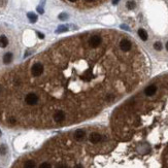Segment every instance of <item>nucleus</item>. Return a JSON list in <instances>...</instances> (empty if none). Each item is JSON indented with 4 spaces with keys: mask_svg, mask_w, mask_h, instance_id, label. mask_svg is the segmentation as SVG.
Masks as SVG:
<instances>
[{
    "mask_svg": "<svg viewBox=\"0 0 168 168\" xmlns=\"http://www.w3.org/2000/svg\"><path fill=\"white\" fill-rule=\"evenodd\" d=\"M43 70H44L43 65H42L40 62L34 63V64L32 65V67H31V73H32L33 76H35V77L40 76V75L42 74Z\"/></svg>",
    "mask_w": 168,
    "mask_h": 168,
    "instance_id": "nucleus-1",
    "label": "nucleus"
},
{
    "mask_svg": "<svg viewBox=\"0 0 168 168\" xmlns=\"http://www.w3.org/2000/svg\"><path fill=\"white\" fill-rule=\"evenodd\" d=\"M101 43H102V38H101V36H99V35H93V36H91V37L89 38V41H88L89 47L92 48V49H96V48H98V47H100Z\"/></svg>",
    "mask_w": 168,
    "mask_h": 168,
    "instance_id": "nucleus-2",
    "label": "nucleus"
},
{
    "mask_svg": "<svg viewBox=\"0 0 168 168\" xmlns=\"http://www.w3.org/2000/svg\"><path fill=\"white\" fill-rule=\"evenodd\" d=\"M120 49L122 52H124V53H127V52L131 51L132 49V42L130 41L129 39L127 38H123L120 41Z\"/></svg>",
    "mask_w": 168,
    "mask_h": 168,
    "instance_id": "nucleus-3",
    "label": "nucleus"
},
{
    "mask_svg": "<svg viewBox=\"0 0 168 168\" xmlns=\"http://www.w3.org/2000/svg\"><path fill=\"white\" fill-rule=\"evenodd\" d=\"M25 102L28 105H35L38 102V96L34 93H29L28 95H26L25 97Z\"/></svg>",
    "mask_w": 168,
    "mask_h": 168,
    "instance_id": "nucleus-4",
    "label": "nucleus"
},
{
    "mask_svg": "<svg viewBox=\"0 0 168 168\" xmlns=\"http://www.w3.org/2000/svg\"><path fill=\"white\" fill-rule=\"evenodd\" d=\"M65 118H66L65 112H63L62 111L56 112L54 113V115H53V119H54V121L56 122V123H61V122H63L65 120Z\"/></svg>",
    "mask_w": 168,
    "mask_h": 168,
    "instance_id": "nucleus-5",
    "label": "nucleus"
},
{
    "mask_svg": "<svg viewBox=\"0 0 168 168\" xmlns=\"http://www.w3.org/2000/svg\"><path fill=\"white\" fill-rule=\"evenodd\" d=\"M156 93H157V86H155V85H150L144 90V95L148 96V97L154 96Z\"/></svg>",
    "mask_w": 168,
    "mask_h": 168,
    "instance_id": "nucleus-6",
    "label": "nucleus"
},
{
    "mask_svg": "<svg viewBox=\"0 0 168 168\" xmlns=\"http://www.w3.org/2000/svg\"><path fill=\"white\" fill-rule=\"evenodd\" d=\"M102 135L101 134H99V133H96V132H94V133H92V134L90 135V137H89V140L92 142V143H99L101 140H102Z\"/></svg>",
    "mask_w": 168,
    "mask_h": 168,
    "instance_id": "nucleus-7",
    "label": "nucleus"
},
{
    "mask_svg": "<svg viewBox=\"0 0 168 168\" xmlns=\"http://www.w3.org/2000/svg\"><path fill=\"white\" fill-rule=\"evenodd\" d=\"M85 136H86V132H85L84 130H82V129L76 130V131L74 132V138H75L76 140H82Z\"/></svg>",
    "mask_w": 168,
    "mask_h": 168,
    "instance_id": "nucleus-8",
    "label": "nucleus"
},
{
    "mask_svg": "<svg viewBox=\"0 0 168 168\" xmlns=\"http://www.w3.org/2000/svg\"><path fill=\"white\" fill-rule=\"evenodd\" d=\"M138 35H139L140 39L143 40V41L148 40V32L144 30V29H139V30H138Z\"/></svg>",
    "mask_w": 168,
    "mask_h": 168,
    "instance_id": "nucleus-9",
    "label": "nucleus"
},
{
    "mask_svg": "<svg viewBox=\"0 0 168 168\" xmlns=\"http://www.w3.org/2000/svg\"><path fill=\"white\" fill-rule=\"evenodd\" d=\"M11 60H13V54L11 53H6L3 56V62L5 64H9L11 62Z\"/></svg>",
    "mask_w": 168,
    "mask_h": 168,
    "instance_id": "nucleus-10",
    "label": "nucleus"
},
{
    "mask_svg": "<svg viewBox=\"0 0 168 168\" xmlns=\"http://www.w3.org/2000/svg\"><path fill=\"white\" fill-rule=\"evenodd\" d=\"M8 44V39L6 38V36H0V47L1 48H6Z\"/></svg>",
    "mask_w": 168,
    "mask_h": 168,
    "instance_id": "nucleus-11",
    "label": "nucleus"
},
{
    "mask_svg": "<svg viewBox=\"0 0 168 168\" xmlns=\"http://www.w3.org/2000/svg\"><path fill=\"white\" fill-rule=\"evenodd\" d=\"M27 17H28V19L30 20L31 23H35V22L37 21V16H36L35 14H33V13H29V14H27Z\"/></svg>",
    "mask_w": 168,
    "mask_h": 168,
    "instance_id": "nucleus-12",
    "label": "nucleus"
},
{
    "mask_svg": "<svg viewBox=\"0 0 168 168\" xmlns=\"http://www.w3.org/2000/svg\"><path fill=\"white\" fill-rule=\"evenodd\" d=\"M24 168H35V163H34V161L29 160V161L25 162Z\"/></svg>",
    "mask_w": 168,
    "mask_h": 168,
    "instance_id": "nucleus-13",
    "label": "nucleus"
},
{
    "mask_svg": "<svg viewBox=\"0 0 168 168\" xmlns=\"http://www.w3.org/2000/svg\"><path fill=\"white\" fill-rule=\"evenodd\" d=\"M126 6H127V8H128V9L131 10V9H134V8H135L136 4H135V2H133V1H129V2H127Z\"/></svg>",
    "mask_w": 168,
    "mask_h": 168,
    "instance_id": "nucleus-14",
    "label": "nucleus"
},
{
    "mask_svg": "<svg viewBox=\"0 0 168 168\" xmlns=\"http://www.w3.org/2000/svg\"><path fill=\"white\" fill-rule=\"evenodd\" d=\"M68 30V28L66 27V26H60L59 28H58L57 29V33H62V32H66Z\"/></svg>",
    "mask_w": 168,
    "mask_h": 168,
    "instance_id": "nucleus-15",
    "label": "nucleus"
},
{
    "mask_svg": "<svg viewBox=\"0 0 168 168\" xmlns=\"http://www.w3.org/2000/svg\"><path fill=\"white\" fill-rule=\"evenodd\" d=\"M154 49H155L156 51H161V50H162V43H161L160 41L155 42V44H154Z\"/></svg>",
    "mask_w": 168,
    "mask_h": 168,
    "instance_id": "nucleus-16",
    "label": "nucleus"
},
{
    "mask_svg": "<svg viewBox=\"0 0 168 168\" xmlns=\"http://www.w3.org/2000/svg\"><path fill=\"white\" fill-rule=\"evenodd\" d=\"M6 154V147L4 146V144H1L0 146V155H5Z\"/></svg>",
    "mask_w": 168,
    "mask_h": 168,
    "instance_id": "nucleus-17",
    "label": "nucleus"
},
{
    "mask_svg": "<svg viewBox=\"0 0 168 168\" xmlns=\"http://www.w3.org/2000/svg\"><path fill=\"white\" fill-rule=\"evenodd\" d=\"M39 168H52V166H51L50 163H47V162H44V163H41V164H40Z\"/></svg>",
    "mask_w": 168,
    "mask_h": 168,
    "instance_id": "nucleus-18",
    "label": "nucleus"
},
{
    "mask_svg": "<svg viewBox=\"0 0 168 168\" xmlns=\"http://www.w3.org/2000/svg\"><path fill=\"white\" fill-rule=\"evenodd\" d=\"M68 18V15H66V14H60L59 15V19L60 20H66Z\"/></svg>",
    "mask_w": 168,
    "mask_h": 168,
    "instance_id": "nucleus-19",
    "label": "nucleus"
},
{
    "mask_svg": "<svg viewBox=\"0 0 168 168\" xmlns=\"http://www.w3.org/2000/svg\"><path fill=\"white\" fill-rule=\"evenodd\" d=\"M8 123L9 124H16V119L15 118H9L8 119Z\"/></svg>",
    "mask_w": 168,
    "mask_h": 168,
    "instance_id": "nucleus-20",
    "label": "nucleus"
},
{
    "mask_svg": "<svg viewBox=\"0 0 168 168\" xmlns=\"http://www.w3.org/2000/svg\"><path fill=\"white\" fill-rule=\"evenodd\" d=\"M37 11H38L39 14H43V8H42L41 6H38V7H37Z\"/></svg>",
    "mask_w": 168,
    "mask_h": 168,
    "instance_id": "nucleus-21",
    "label": "nucleus"
},
{
    "mask_svg": "<svg viewBox=\"0 0 168 168\" xmlns=\"http://www.w3.org/2000/svg\"><path fill=\"white\" fill-rule=\"evenodd\" d=\"M37 35H38V37H39V38H41V39H43V38H44V35H43L42 33H40V32H37Z\"/></svg>",
    "mask_w": 168,
    "mask_h": 168,
    "instance_id": "nucleus-22",
    "label": "nucleus"
},
{
    "mask_svg": "<svg viewBox=\"0 0 168 168\" xmlns=\"http://www.w3.org/2000/svg\"><path fill=\"white\" fill-rule=\"evenodd\" d=\"M55 168H68L66 165H57Z\"/></svg>",
    "mask_w": 168,
    "mask_h": 168,
    "instance_id": "nucleus-23",
    "label": "nucleus"
},
{
    "mask_svg": "<svg viewBox=\"0 0 168 168\" xmlns=\"http://www.w3.org/2000/svg\"><path fill=\"white\" fill-rule=\"evenodd\" d=\"M86 2H88V3H92V2H94L95 0H85Z\"/></svg>",
    "mask_w": 168,
    "mask_h": 168,
    "instance_id": "nucleus-24",
    "label": "nucleus"
},
{
    "mask_svg": "<svg viewBox=\"0 0 168 168\" xmlns=\"http://www.w3.org/2000/svg\"><path fill=\"white\" fill-rule=\"evenodd\" d=\"M67 1H69V2H71V3H75L77 1V0H67Z\"/></svg>",
    "mask_w": 168,
    "mask_h": 168,
    "instance_id": "nucleus-25",
    "label": "nucleus"
},
{
    "mask_svg": "<svg viewBox=\"0 0 168 168\" xmlns=\"http://www.w3.org/2000/svg\"><path fill=\"white\" fill-rule=\"evenodd\" d=\"M166 50L168 51V41H167V43H166Z\"/></svg>",
    "mask_w": 168,
    "mask_h": 168,
    "instance_id": "nucleus-26",
    "label": "nucleus"
},
{
    "mask_svg": "<svg viewBox=\"0 0 168 168\" xmlns=\"http://www.w3.org/2000/svg\"><path fill=\"white\" fill-rule=\"evenodd\" d=\"M118 1H119V0H113V3H114V4H115V3H117V2H118Z\"/></svg>",
    "mask_w": 168,
    "mask_h": 168,
    "instance_id": "nucleus-27",
    "label": "nucleus"
},
{
    "mask_svg": "<svg viewBox=\"0 0 168 168\" xmlns=\"http://www.w3.org/2000/svg\"><path fill=\"white\" fill-rule=\"evenodd\" d=\"M76 168H80V166H79V165H77V166H76Z\"/></svg>",
    "mask_w": 168,
    "mask_h": 168,
    "instance_id": "nucleus-28",
    "label": "nucleus"
},
{
    "mask_svg": "<svg viewBox=\"0 0 168 168\" xmlns=\"http://www.w3.org/2000/svg\"><path fill=\"white\" fill-rule=\"evenodd\" d=\"M0 136H1V131H0Z\"/></svg>",
    "mask_w": 168,
    "mask_h": 168,
    "instance_id": "nucleus-29",
    "label": "nucleus"
}]
</instances>
